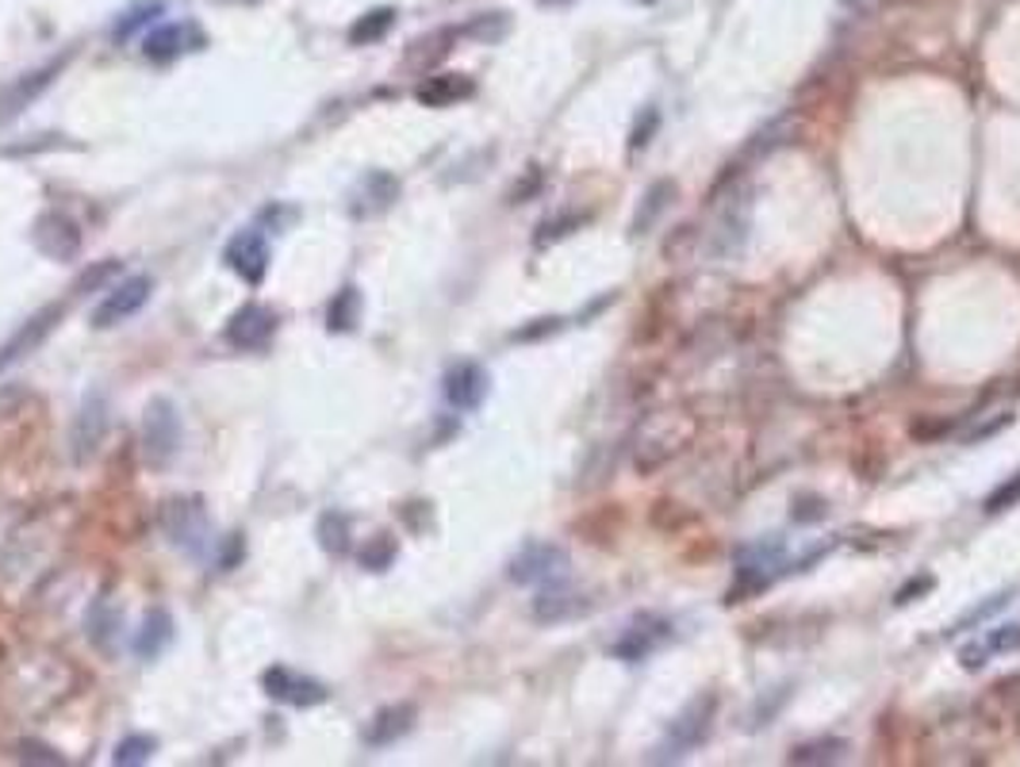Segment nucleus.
Segmentation results:
<instances>
[{"label":"nucleus","instance_id":"nucleus-1","mask_svg":"<svg viewBox=\"0 0 1020 767\" xmlns=\"http://www.w3.org/2000/svg\"><path fill=\"white\" fill-rule=\"evenodd\" d=\"M158 522L177 549L192 552V557H204V552L211 549V522H208V511H204V503H199L196 496L161 503Z\"/></svg>","mask_w":1020,"mask_h":767},{"label":"nucleus","instance_id":"nucleus-2","mask_svg":"<svg viewBox=\"0 0 1020 767\" xmlns=\"http://www.w3.org/2000/svg\"><path fill=\"white\" fill-rule=\"evenodd\" d=\"M181 449V415H177L173 400L154 395L143 411V453L150 468H166Z\"/></svg>","mask_w":1020,"mask_h":767},{"label":"nucleus","instance_id":"nucleus-3","mask_svg":"<svg viewBox=\"0 0 1020 767\" xmlns=\"http://www.w3.org/2000/svg\"><path fill=\"white\" fill-rule=\"evenodd\" d=\"M714 714H718V698H714V695L694 698V703L676 718V726L668 729V736H664L660 759H679V756H687L691 748H699V744L706 741Z\"/></svg>","mask_w":1020,"mask_h":767},{"label":"nucleus","instance_id":"nucleus-4","mask_svg":"<svg viewBox=\"0 0 1020 767\" xmlns=\"http://www.w3.org/2000/svg\"><path fill=\"white\" fill-rule=\"evenodd\" d=\"M568 572V552L560 545L534 541L510 560V580L514 584H557Z\"/></svg>","mask_w":1020,"mask_h":767},{"label":"nucleus","instance_id":"nucleus-5","mask_svg":"<svg viewBox=\"0 0 1020 767\" xmlns=\"http://www.w3.org/2000/svg\"><path fill=\"white\" fill-rule=\"evenodd\" d=\"M32 242L42 257H50V261H73V257L81 254L77 223H73L70 216H62V211H42L32 227Z\"/></svg>","mask_w":1020,"mask_h":767},{"label":"nucleus","instance_id":"nucleus-6","mask_svg":"<svg viewBox=\"0 0 1020 767\" xmlns=\"http://www.w3.org/2000/svg\"><path fill=\"white\" fill-rule=\"evenodd\" d=\"M105 434H108V400H105V392H88L85 400H81L77 418H73V430H70L73 461L85 464L88 456L100 449Z\"/></svg>","mask_w":1020,"mask_h":767},{"label":"nucleus","instance_id":"nucleus-7","mask_svg":"<svg viewBox=\"0 0 1020 767\" xmlns=\"http://www.w3.org/2000/svg\"><path fill=\"white\" fill-rule=\"evenodd\" d=\"M272 334H277V312L265 304H242L223 330V338L234 350H265Z\"/></svg>","mask_w":1020,"mask_h":767},{"label":"nucleus","instance_id":"nucleus-8","mask_svg":"<svg viewBox=\"0 0 1020 767\" xmlns=\"http://www.w3.org/2000/svg\"><path fill=\"white\" fill-rule=\"evenodd\" d=\"M150 292H154L150 277H127L123 284H116L112 292L100 300V307L93 312V327L108 330V327H116V322L131 319L135 312H143V304L150 300Z\"/></svg>","mask_w":1020,"mask_h":767},{"label":"nucleus","instance_id":"nucleus-9","mask_svg":"<svg viewBox=\"0 0 1020 767\" xmlns=\"http://www.w3.org/2000/svg\"><path fill=\"white\" fill-rule=\"evenodd\" d=\"M62 315H65V304H47L42 312H35L32 319H27L24 327H20L16 334L4 342V350H0V373H4V368H12L16 361H24L27 353L39 350V345L47 342L50 330L62 322Z\"/></svg>","mask_w":1020,"mask_h":767},{"label":"nucleus","instance_id":"nucleus-10","mask_svg":"<svg viewBox=\"0 0 1020 767\" xmlns=\"http://www.w3.org/2000/svg\"><path fill=\"white\" fill-rule=\"evenodd\" d=\"M223 261L231 265V272H239L246 284H262L265 272H269V242L262 231H239L223 249Z\"/></svg>","mask_w":1020,"mask_h":767},{"label":"nucleus","instance_id":"nucleus-11","mask_svg":"<svg viewBox=\"0 0 1020 767\" xmlns=\"http://www.w3.org/2000/svg\"><path fill=\"white\" fill-rule=\"evenodd\" d=\"M262 683H265V691H269L277 703H288V706H319V703H327V687H323L319 680H312V675H300V671H292V668H269L262 675Z\"/></svg>","mask_w":1020,"mask_h":767},{"label":"nucleus","instance_id":"nucleus-12","mask_svg":"<svg viewBox=\"0 0 1020 767\" xmlns=\"http://www.w3.org/2000/svg\"><path fill=\"white\" fill-rule=\"evenodd\" d=\"M204 42L208 39H204V32L196 24H166L143 39V54L150 62H173V58L189 54V50H199Z\"/></svg>","mask_w":1020,"mask_h":767},{"label":"nucleus","instance_id":"nucleus-13","mask_svg":"<svg viewBox=\"0 0 1020 767\" xmlns=\"http://www.w3.org/2000/svg\"><path fill=\"white\" fill-rule=\"evenodd\" d=\"M449 407L457 411H476L487 395V373L476 365V361H461L446 373V384H441Z\"/></svg>","mask_w":1020,"mask_h":767},{"label":"nucleus","instance_id":"nucleus-14","mask_svg":"<svg viewBox=\"0 0 1020 767\" xmlns=\"http://www.w3.org/2000/svg\"><path fill=\"white\" fill-rule=\"evenodd\" d=\"M396 196H399V181H396V176L384 173V169H373V173L361 176L357 188H353L350 211L357 219L380 216V211H388L391 204H396Z\"/></svg>","mask_w":1020,"mask_h":767},{"label":"nucleus","instance_id":"nucleus-15","mask_svg":"<svg viewBox=\"0 0 1020 767\" xmlns=\"http://www.w3.org/2000/svg\"><path fill=\"white\" fill-rule=\"evenodd\" d=\"M645 430L653 434V441L656 446H645V449H638V468L641 472H648V468H660L668 456H676L679 453V446H683V423H679V415H653V423H645Z\"/></svg>","mask_w":1020,"mask_h":767},{"label":"nucleus","instance_id":"nucleus-16","mask_svg":"<svg viewBox=\"0 0 1020 767\" xmlns=\"http://www.w3.org/2000/svg\"><path fill=\"white\" fill-rule=\"evenodd\" d=\"M1017 648H1020V622H1009V625H997V630L982 633L979 641H967V645L959 648V663H963L967 671H979V668H986V660L1017 653Z\"/></svg>","mask_w":1020,"mask_h":767},{"label":"nucleus","instance_id":"nucleus-17","mask_svg":"<svg viewBox=\"0 0 1020 767\" xmlns=\"http://www.w3.org/2000/svg\"><path fill=\"white\" fill-rule=\"evenodd\" d=\"M668 637H671V625L664 622V618L645 614V618H638V622H633L630 630L622 633V641L615 645V656H618V660L638 663V660H645V656L653 653L656 645H664Z\"/></svg>","mask_w":1020,"mask_h":767},{"label":"nucleus","instance_id":"nucleus-18","mask_svg":"<svg viewBox=\"0 0 1020 767\" xmlns=\"http://www.w3.org/2000/svg\"><path fill=\"white\" fill-rule=\"evenodd\" d=\"M472 93H476V81L464 77V73H434V77H426L415 88L418 105L426 108H453L461 100H469Z\"/></svg>","mask_w":1020,"mask_h":767},{"label":"nucleus","instance_id":"nucleus-19","mask_svg":"<svg viewBox=\"0 0 1020 767\" xmlns=\"http://www.w3.org/2000/svg\"><path fill=\"white\" fill-rule=\"evenodd\" d=\"M418 710L411 703H396V706H384L380 714H376L373 721H368L365 729V741L373 744V748H384V744H396L403 733H411V726H415Z\"/></svg>","mask_w":1020,"mask_h":767},{"label":"nucleus","instance_id":"nucleus-20","mask_svg":"<svg viewBox=\"0 0 1020 767\" xmlns=\"http://www.w3.org/2000/svg\"><path fill=\"white\" fill-rule=\"evenodd\" d=\"M62 70V62H50V65H42V70H35V73H27V77H20L16 85L9 88V93L0 96V123L4 120H12V115H20L24 112L27 105H32L35 96L42 93V88L54 81V73Z\"/></svg>","mask_w":1020,"mask_h":767},{"label":"nucleus","instance_id":"nucleus-21","mask_svg":"<svg viewBox=\"0 0 1020 767\" xmlns=\"http://www.w3.org/2000/svg\"><path fill=\"white\" fill-rule=\"evenodd\" d=\"M85 625H88L93 645L100 648V653H112L116 637H120V625H123V610L112 602V595H100V599L88 607Z\"/></svg>","mask_w":1020,"mask_h":767},{"label":"nucleus","instance_id":"nucleus-22","mask_svg":"<svg viewBox=\"0 0 1020 767\" xmlns=\"http://www.w3.org/2000/svg\"><path fill=\"white\" fill-rule=\"evenodd\" d=\"M169 641H173V614L154 607L150 614L143 618V630H138V637H135V653L143 656V660H154V656L166 653Z\"/></svg>","mask_w":1020,"mask_h":767},{"label":"nucleus","instance_id":"nucleus-23","mask_svg":"<svg viewBox=\"0 0 1020 767\" xmlns=\"http://www.w3.org/2000/svg\"><path fill=\"white\" fill-rule=\"evenodd\" d=\"M580 610H583L580 595L564 592V587H557V584H549L534 599V618H537V622H564V618L580 614Z\"/></svg>","mask_w":1020,"mask_h":767},{"label":"nucleus","instance_id":"nucleus-24","mask_svg":"<svg viewBox=\"0 0 1020 767\" xmlns=\"http://www.w3.org/2000/svg\"><path fill=\"white\" fill-rule=\"evenodd\" d=\"M396 27V9H373L365 16L353 20L350 27V42L353 47H368V42H380L384 35Z\"/></svg>","mask_w":1020,"mask_h":767},{"label":"nucleus","instance_id":"nucleus-25","mask_svg":"<svg viewBox=\"0 0 1020 767\" xmlns=\"http://www.w3.org/2000/svg\"><path fill=\"white\" fill-rule=\"evenodd\" d=\"M319 545L327 552H335V557H345L350 552V519H345L342 511H327L319 519Z\"/></svg>","mask_w":1020,"mask_h":767},{"label":"nucleus","instance_id":"nucleus-26","mask_svg":"<svg viewBox=\"0 0 1020 767\" xmlns=\"http://www.w3.org/2000/svg\"><path fill=\"white\" fill-rule=\"evenodd\" d=\"M357 319H361V292L357 288H342L335 296V304H330V312H327V327L330 330H353L357 327Z\"/></svg>","mask_w":1020,"mask_h":767},{"label":"nucleus","instance_id":"nucleus-27","mask_svg":"<svg viewBox=\"0 0 1020 767\" xmlns=\"http://www.w3.org/2000/svg\"><path fill=\"white\" fill-rule=\"evenodd\" d=\"M845 752H848L845 741L825 736V741L798 744V748L790 752V764H837V759H845Z\"/></svg>","mask_w":1020,"mask_h":767},{"label":"nucleus","instance_id":"nucleus-28","mask_svg":"<svg viewBox=\"0 0 1020 767\" xmlns=\"http://www.w3.org/2000/svg\"><path fill=\"white\" fill-rule=\"evenodd\" d=\"M453 35L457 32H438V35H430V39H418L415 47L406 50V65H411V70H426V65H434L438 58H446L449 54L446 42H453Z\"/></svg>","mask_w":1020,"mask_h":767},{"label":"nucleus","instance_id":"nucleus-29","mask_svg":"<svg viewBox=\"0 0 1020 767\" xmlns=\"http://www.w3.org/2000/svg\"><path fill=\"white\" fill-rule=\"evenodd\" d=\"M676 196V184L671 181H656L653 188L645 192V204H641V211H638V223H633V231L638 234H645L648 231V223H656V216H660L664 208H668V200Z\"/></svg>","mask_w":1020,"mask_h":767},{"label":"nucleus","instance_id":"nucleus-30","mask_svg":"<svg viewBox=\"0 0 1020 767\" xmlns=\"http://www.w3.org/2000/svg\"><path fill=\"white\" fill-rule=\"evenodd\" d=\"M161 9H166L161 0H138L135 9H127V16H123L120 24H116V32H112V35H116V39H120V42H123V39H131V35H135L138 27L154 24V20L161 16Z\"/></svg>","mask_w":1020,"mask_h":767},{"label":"nucleus","instance_id":"nucleus-31","mask_svg":"<svg viewBox=\"0 0 1020 767\" xmlns=\"http://www.w3.org/2000/svg\"><path fill=\"white\" fill-rule=\"evenodd\" d=\"M158 752V741L154 736H146V733H131V736H123L120 741V748H116V764L120 767H135V764H146V759Z\"/></svg>","mask_w":1020,"mask_h":767},{"label":"nucleus","instance_id":"nucleus-32","mask_svg":"<svg viewBox=\"0 0 1020 767\" xmlns=\"http://www.w3.org/2000/svg\"><path fill=\"white\" fill-rule=\"evenodd\" d=\"M391 560H396V541L388 534L368 537L365 549H361V568H373V572H384Z\"/></svg>","mask_w":1020,"mask_h":767},{"label":"nucleus","instance_id":"nucleus-33","mask_svg":"<svg viewBox=\"0 0 1020 767\" xmlns=\"http://www.w3.org/2000/svg\"><path fill=\"white\" fill-rule=\"evenodd\" d=\"M120 269H123V261H96V265H88V269L77 277V284H73V292H100L108 280L120 277Z\"/></svg>","mask_w":1020,"mask_h":767},{"label":"nucleus","instance_id":"nucleus-34","mask_svg":"<svg viewBox=\"0 0 1020 767\" xmlns=\"http://www.w3.org/2000/svg\"><path fill=\"white\" fill-rule=\"evenodd\" d=\"M1009 599H1012V592H1001V595H994V599H986V602H979L974 610H967L963 618L956 622V633H967V630H974L979 622H986L989 614H997V610H1005L1009 607Z\"/></svg>","mask_w":1020,"mask_h":767},{"label":"nucleus","instance_id":"nucleus-35","mask_svg":"<svg viewBox=\"0 0 1020 767\" xmlns=\"http://www.w3.org/2000/svg\"><path fill=\"white\" fill-rule=\"evenodd\" d=\"M1017 503H1020V472L1005 479L1001 488L989 491L982 507H986V514H1001V511H1009V507H1017Z\"/></svg>","mask_w":1020,"mask_h":767},{"label":"nucleus","instance_id":"nucleus-36","mask_svg":"<svg viewBox=\"0 0 1020 767\" xmlns=\"http://www.w3.org/2000/svg\"><path fill=\"white\" fill-rule=\"evenodd\" d=\"M507 27H510L507 12H491V16H479L476 24L464 27V35H472V39H484V42H495V39H502V35H507Z\"/></svg>","mask_w":1020,"mask_h":767},{"label":"nucleus","instance_id":"nucleus-37","mask_svg":"<svg viewBox=\"0 0 1020 767\" xmlns=\"http://www.w3.org/2000/svg\"><path fill=\"white\" fill-rule=\"evenodd\" d=\"M656 123H660V112H656V108H645V112H641V120H638V127H633V138H630L633 150H641V146L648 143V135L656 131Z\"/></svg>","mask_w":1020,"mask_h":767},{"label":"nucleus","instance_id":"nucleus-38","mask_svg":"<svg viewBox=\"0 0 1020 767\" xmlns=\"http://www.w3.org/2000/svg\"><path fill=\"white\" fill-rule=\"evenodd\" d=\"M557 330H560V319H537L534 327H522V330H514V342H534V338L557 334Z\"/></svg>","mask_w":1020,"mask_h":767},{"label":"nucleus","instance_id":"nucleus-39","mask_svg":"<svg viewBox=\"0 0 1020 767\" xmlns=\"http://www.w3.org/2000/svg\"><path fill=\"white\" fill-rule=\"evenodd\" d=\"M1009 423H1012V415H1009V411H1005V415L997 418V423H986V426H982V430H974V434H971V441L994 438V434H997V430H1005V426H1009Z\"/></svg>","mask_w":1020,"mask_h":767},{"label":"nucleus","instance_id":"nucleus-40","mask_svg":"<svg viewBox=\"0 0 1020 767\" xmlns=\"http://www.w3.org/2000/svg\"><path fill=\"white\" fill-rule=\"evenodd\" d=\"M24 759H42V764H62V756H58V752H47V748H39V744H24Z\"/></svg>","mask_w":1020,"mask_h":767},{"label":"nucleus","instance_id":"nucleus-41","mask_svg":"<svg viewBox=\"0 0 1020 767\" xmlns=\"http://www.w3.org/2000/svg\"><path fill=\"white\" fill-rule=\"evenodd\" d=\"M921 587H933V580H928V575H921V580H916V584H909L906 592H898V599H894V602H909V599H913L916 592H921Z\"/></svg>","mask_w":1020,"mask_h":767},{"label":"nucleus","instance_id":"nucleus-42","mask_svg":"<svg viewBox=\"0 0 1020 767\" xmlns=\"http://www.w3.org/2000/svg\"><path fill=\"white\" fill-rule=\"evenodd\" d=\"M542 4H564V0H542Z\"/></svg>","mask_w":1020,"mask_h":767},{"label":"nucleus","instance_id":"nucleus-43","mask_svg":"<svg viewBox=\"0 0 1020 767\" xmlns=\"http://www.w3.org/2000/svg\"><path fill=\"white\" fill-rule=\"evenodd\" d=\"M641 4H653V0H641Z\"/></svg>","mask_w":1020,"mask_h":767}]
</instances>
